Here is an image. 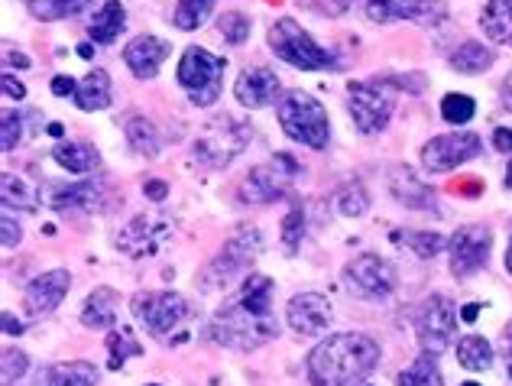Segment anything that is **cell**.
<instances>
[{
  "instance_id": "23",
  "label": "cell",
  "mask_w": 512,
  "mask_h": 386,
  "mask_svg": "<svg viewBox=\"0 0 512 386\" xmlns=\"http://www.w3.org/2000/svg\"><path fill=\"white\" fill-rule=\"evenodd\" d=\"M117 305L120 292L111 286H98L88 292V299L82 305V325L91 331H111L117 328Z\"/></svg>"
},
{
  "instance_id": "39",
  "label": "cell",
  "mask_w": 512,
  "mask_h": 386,
  "mask_svg": "<svg viewBox=\"0 0 512 386\" xmlns=\"http://www.w3.org/2000/svg\"><path fill=\"white\" fill-rule=\"evenodd\" d=\"M474 114H477V101L470 98V95H444V101H441V117H444L448 124L461 127V124H467Z\"/></svg>"
},
{
  "instance_id": "46",
  "label": "cell",
  "mask_w": 512,
  "mask_h": 386,
  "mask_svg": "<svg viewBox=\"0 0 512 386\" xmlns=\"http://www.w3.org/2000/svg\"><path fill=\"white\" fill-rule=\"evenodd\" d=\"M4 95L13 98V101H23V98H26V85L17 82V78H13V75L7 72V75H4Z\"/></svg>"
},
{
  "instance_id": "8",
  "label": "cell",
  "mask_w": 512,
  "mask_h": 386,
  "mask_svg": "<svg viewBox=\"0 0 512 386\" xmlns=\"http://www.w3.org/2000/svg\"><path fill=\"white\" fill-rule=\"evenodd\" d=\"M224 72H227V62L221 56H214L205 46H188L179 59L175 78H179V85L188 91V101H192L195 108H211V104H218L221 98Z\"/></svg>"
},
{
  "instance_id": "26",
  "label": "cell",
  "mask_w": 512,
  "mask_h": 386,
  "mask_svg": "<svg viewBox=\"0 0 512 386\" xmlns=\"http://www.w3.org/2000/svg\"><path fill=\"white\" fill-rule=\"evenodd\" d=\"M75 104L88 114L111 108V75H107L104 69H91L82 82H78Z\"/></svg>"
},
{
  "instance_id": "40",
  "label": "cell",
  "mask_w": 512,
  "mask_h": 386,
  "mask_svg": "<svg viewBox=\"0 0 512 386\" xmlns=\"http://www.w3.org/2000/svg\"><path fill=\"white\" fill-rule=\"evenodd\" d=\"M406 244L412 247V254L422 257V260H435L441 250H448V241H444V237L435 234V231H409Z\"/></svg>"
},
{
  "instance_id": "14",
  "label": "cell",
  "mask_w": 512,
  "mask_h": 386,
  "mask_svg": "<svg viewBox=\"0 0 512 386\" xmlns=\"http://www.w3.org/2000/svg\"><path fill=\"white\" fill-rule=\"evenodd\" d=\"M493 250V231L483 224H464L448 237V257H451V273L457 279H467L480 273L490 263Z\"/></svg>"
},
{
  "instance_id": "12",
  "label": "cell",
  "mask_w": 512,
  "mask_h": 386,
  "mask_svg": "<svg viewBox=\"0 0 512 386\" xmlns=\"http://www.w3.org/2000/svg\"><path fill=\"white\" fill-rule=\"evenodd\" d=\"M344 286L367 302L389 299L396 289V266L380 254H357L344 266Z\"/></svg>"
},
{
  "instance_id": "31",
  "label": "cell",
  "mask_w": 512,
  "mask_h": 386,
  "mask_svg": "<svg viewBox=\"0 0 512 386\" xmlns=\"http://www.w3.org/2000/svg\"><path fill=\"white\" fill-rule=\"evenodd\" d=\"M46 386H98V367L91 361H62L46 370Z\"/></svg>"
},
{
  "instance_id": "47",
  "label": "cell",
  "mask_w": 512,
  "mask_h": 386,
  "mask_svg": "<svg viewBox=\"0 0 512 386\" xmlns=\"http://www.w3.org/2000/svg\"><path fill=\"white\" fill-rule=\"evenodd\" d=\"M143 192H146V198H150V202H163V198L169 195V185L159 182V179H150V182L143 185Z\"/></svg>"
},
{
  "instance_id": "17",
  "label": "cell",
  "mask_w": 512,
  "mask_h": 386,
  "mask_svg": "<svg viewBox=\"0 0 512 386\" xmlns=\"http://www.w3.org/2000/svg\"><path fill=\"white\" fill-rule=\"evenodd\" d=\"M286 322L295 335H302V338L325 335L328 325L334 322V305L328 296H321V292H299V296H292L286 305Z\"/></svg>"
},
{
  "instance_id": "21",
  "label": "cell",
  "mask_w": 512,
  "mask_h": 386,
  "mask_svg": "<svg viewBox=\"0 0 512 386\" xmlns=\"http://www.w3.org/2000/svg\"><path fill=\"white\" fill-rule=\"evenodd\" d=\"M72 289V273L69 270H49V273H39L30 286L23 292V305L30 315H49L56 312L62 299L69 296Z\"/></svg>"
},
{
  "instance_id": "9",
  "label": "cell",
  "mask_w": 512,
  "mask_h": 386,
  "mask_svg": "<svg viewBox=\"0 0 512 386\" xmlns=\"http://www.w3.org/2000/svg\"><path fill=\"white\" fill-rule=\"evenodd\" d=\"M130 312L140 322V328L153 338H169L175 328H182V322L192 309H188L185 296L169 289H153V292H137L130 299Z\"/></svg>"
},
{
  "instance_id": "37",
  "label": "cell",
  "mask_w": 512,
  "mask_h": 386,
  "mask_svg": "<svg viewBox=\"0 0 512 386\" xmlns=\"http://www.w3.org/2000/svg\"><path fill=\"white\" fill-rule=\"evenodd\" d=\"M396 386H444L441 370H438V364H435V357L422 354L419 361L409 364L406 370H402L399 380H396Z\"/></svg>"
},
{
  "instance_id": "43",
  "label": "cell",
  "mask_w": 512,
  "mask_h": 386,
  "mask_svg": "<svg viewBox=\"0 0 512 386\" xmlns=\"http://www.w3.org/2000/svg\"><path fill=\"white\" fill-rule=\"evenodd\" d=\"M23 121L26 117L17 114V111H4L0 114V146H4V153H13L23 140Z\"/></svg>"
},
{
  "instance_id": "1",
  "label": "cell",
  "mask_w": 512,
  "mask_h": 386,
  "mask_svg": "<svg viewBox=\"0 0 512 386\" xmlns=\"http://www.w3.org/2000/svg\"><path fill=\"white\" fill-rule=\"evenodd\" d=\"M276 283L266 273H250L237 296L227 299L211 318V338L231 351H256L279 338V318L273 309Z\"/></svg>"
},
{
  "instance_id": "32",
  "label": "cell",
  "mask_w": 512,
  "mask_h": 386,
  "mask_svg": "<svg viewBox=\"0 0 512 386\" xmlns=\"http://www.w3.org/2000/svg\"><path fill=\"white\" fill-rule=\"evenodd\" d=\"M457 364L470 374H483L493 367V344L483 335H464L457 341Z\"/></svg>"
},
{
  "instance_id": "33",
  "label": "cell",
  "mask_w": 512,
  "mask_h": 386,
  "mask_svg": "<svg viewBox=\"0 0 512 386\" xmlns=\"http://www.w3.org/2000/svg\"><path fill=\"white\" fill-rule=\"evenodd\" d=\"M221 0H179L172 10V23H175V30H182V33H195L198 26H205L211 20V13L214 7H218Z\"/></svg>"
},
{
  "instance_id": "54",
  "label": "cell",
  "mask_w": 512,
  "mask_h": 386,
  "mask_svg": "<svg viewBox=\"0 0 512 386\" xmlns=\"http://www.w3.org/2000/svg\"><path fill=\"white\" fill-rule=\"evenodd\" d=\"M506 270L512 276V234H509V247H506Z\"/></svg>"
},
{
  "instance_id": "59",
  "label": "cell",
  "mask_w": 512,
  "mask_h": 386,
  "mask_svg": "<svg viewBox=\"0 0 512 386\" xmlns=\"http://www.w3.org/2000/svg\"><path fill=\"white\" fill-rule=\"evenodd\" d=\"M367 386H370V383H367Z\"/></svg>"
},
{
  "instance_id": "18",
  "label": "cell",
  "mask_w": 512,
  "mask_h": 386,
  "mask_svg": "<svg viewBox=\"0 0 512 386\" xmlns=\"http://www.w3.org/2000/svg\"><path fill=\"white\" fill-rule=\"evenodd\" d=\"M107 195L104 179H85V182H46L39 185V202L56 208V211H69V208H85L94 211L101 208Z\"/></svg>"
},
{
  "instance_id": "50",
  "label": "cell",
  "mask_w": 512,
  "mask_h": 386,
  "mask_svg": "<svg viewBox=\"0 0 512 386\" xmlns=\"http://www.w3.org/2000/svg\"><path fill=\"white\" fill-rule=\"evenodd\" d=\"M4 331H7V335H23L20 318H13V312H4Z\"/></svg>"
},
{
  "instance_id": "2",
  "label": "cell",
  "mask_w": 512,
  "mask_h": 386,
  "mask_svg": "<svg viewBox=\"0 0 512 386\" xmlns=\"http://www.w3.org/2000/svg\"><path fill=\"white\" fill-rule=\"evenodd\" d=\"M380 364V344L363 331H338L318 341L305 357V377L312 386H357Z\"/></svg>"
},
{
  "instance_id": "10",
  "label": "cell",
  "mask_w": 512,
  "mask_h": 386,
  "mask_svg": "<svg viewBox=\"0 0 512 386\" xmlns=\"http://www.w3.org/2000/svg\"><path fill=\"white\" fill-rule=\"evenodd\" d=\"M457 335V305L435 292L422 302V309L415 312V338H419V348L428 357H441L444 351L454 344Z\"/></svg>"
},
{
  "instance_id": "58",
  "label": "cell",
  "mask_w": 512,
  "mask_h": 386,
  "mask_svg": "<svg viewBox=\"0 0 512 386\" xmlns=\"http://www.w3.org/2000/svg\"><path fill=\"white\" fill-rule=\"evenodd\" d=\"M146 386H159V383H146Z\"/></svg>"
},
{
  "instance_id": "5",
  "label": "cell",
  "mask_w": 512,
  "mask_h": 386,
  "mask_svg": "<svg viewBox=\"0 0 512 386\" xmlns=\"http://www.w3.org/2000/svg\"><path fill=\"white\" fill-rule=\"evenodd\" d=\"M279 127L289 140L308 146V150H325L331 143V121L328 111L308 91H286L276 104Z\"/></svg>"
},
{
  "instance_id": "6",
  "label": "cell",
  "mask_w": 512,
  "mask_h": 386,
  "mask_svg": "<svg viewBox=\"0 0 512 386\" xmlns=\"http://www.w3.org/2000/svg\"><path fill=\"white\" fill-rule=\"evenodd\" d=\"M250 137H253L250 127L244 121H237V117L231 114L211 117V121L195 133L192 156L208 169H227L247 150Z\"/></svg>"
},
{
  "instance_id": "20",
  "label": "cell",
  "mask_w": 512,
  "mask_h": 386,
  "mask_svg": "<svg viewBox=\"0 0 512 386\" xmlns=\"http://www.w3.org/2000/svg\"><path fill=\"white\" fill-rule=\"evenodd\" d=\"M169 56H172V43L169 39L153 36V33H143L124 46V65L130 69L133 78H140V82H153Z\"/></svg>"
},
{
  "instance_id": "41",
  "label": "cell",
  "mask_w": 512,
  "mask_h": 386,
  "mask_svg": "<svg viewBox=\"0 0 512 386\" xmlns=\"http://www.w3.org/2000/svg\"><path fill=\"white\" fill-rule=\"evenodd\" d=\"M305 237V208L302 205H292L289 215L282 218V247H286V254H295Z\"/></svg>"
},
{
  "instance_id": "16",
  "label": "cell",
  "mask_w": 512,
  "mask_h": 386,
  "mask_svg": "<svg viewBox=\"0 0 512 386\" xmlns=\"http://www.w3.org/2000/svg\"><path fill=\"white\" fill-rule=\"evenodd\" d=\"M172 234L169 218L163 215H137L127 221V228L117 234V250L127 257H153L159 254V247L166 244V237Z\"/></svg>"
},
{
  "instance_id": "15",
  "label": "cell",
  "mask_w": 512,
  "mask_h": 386,
  "mask_svg": "<svg viewBox=\"0 0 512 386\" xmlns=\"http://www.w3.org/2000/svg\"><path fill=\"white\" fill-rule=\"evenodd\" d=\"M448 17L444 0H367V20L370 23H419V26H438Z\"/></svg>"
},
{
  "instance_id": "29",
  "label": "cell",
  "mask_w": 512,
  "mask_h": 386,
  "mask_svg": "<svg viewBox=\"0 0 512 386\" xmlns=\"http://www.w3.org/2000/svg\"><path fill=\"white\" fill-rule=\"evenodd\" d=\"M0 202H4L7 211H36L39 208V189H33L26 176L20 172H4L0 176Z\"/></svg>"
},
{
  "instance_id": "25",
  "label": "cell",
  "mask_w": 512,
  "mask_h": 386,
  "mask_svg": "<svg viewBox=\"0 0 512 386\" xmlns=\"http://www.w3.org/2000/svg\"><path fill=\"white\" fill-rule=\"evenodd\" d=\"M52 159L65 169L72 172V176H88L101 166V153L98 146L88 143V140H62L52 146Z\"/></svg>"
},
{
  "instance_id": "24",
  "label": "cell",
  "mask_w": 512,
  "mask_h": 386,
  "mask_svg": "<svg viewBox=\"0 0 512 386\" xmlns=\"http://www.w3.org/2000/svg\"><path fill=\"white\" fill-rule=\"evenodd\" d=\"M124 30H127V7L120 4V0H104L88 20V36H91V43H98V46L117 43Z\"/></svg>"
},
{
  "instance_id": "53",
  "label": "cell",
  "mask_w": 512,
  "mask_h": 386,
  "mask_svg": "<svg viewBox=\"0 0 512 386\" xmlns=\"http://www.w3.org/2000/svg\"><path fill=\"white\" fill-rule=\"evenodd\" d=\"M477 312H480V305H467V309H464V322H474Z\"/></svg>"
},
{
  "instance_id": "35",
  "label": "cell",
  "mask_w": 512,
  "mask_h": 386,
  "mask_svg": "<svg viewBox=\"0 0 512 386\" xmlns=\"http://www.w3.org/2000/svg\"><path fill=\"white\" fill-rule=\"evenodd\" d=\"M334 202H338V211L344 218H363V215H367V208H370V192H367V185H363L360 179H350L338 189Z\"/></svg>"
},
{
  "instance_id": "27",
  "label": "cell",
  "mask_w": 512,
  "mask_h": 386,
  "mask_svg": "<svg viewBox=\"0 0 512 386\" xmlns=\"http://www.w3.org/2000/svg\"><path fill=\"white\" fill-rule=\"evenodd\" d=\"M493 62L496 52L487 43H480V39H467V43H461L451 52V69L461 75H483L493 69Z\"/></svg>"
},
{
  "instance_id": "52",
  "label": "cell",
  "mask_w": 512,
  "mask_h": 386,
  "mask_svg": "<svg viewBox=\"0 0 512 386\" xmlns=\"http://www.w3.org/2000/svg\"><path fill=\"white\" fill-rule=\"evenodd\" d=\"M503 104H506V108H512V72L506 75V82H503Z\"/></svg>"
},
{
  "instance_id": "51",
  "label": "cell",
  "mask_w": 512,
  "mask_h": 386,
  "mask_svg": "<svg viewBox=\"0 0 512 386\" xmlns=\"http://www.w3.org/2000/svg\"><path fill=\"white\" fill-rule=\"evenodd\" d=\"M506 377L512 380V325L506 328Z\"/></svg>"
},
{
  "instance_id": "3",
  "label": "cell",
  "mask_w": 512,
  "mask_h": 386,
  "mask_svg": "<svg viewBox=\"0 0 512 386\" xmlns=\"http://www.w3.org/2000/svg\"><path fill=\"white\" fill-rule=\"evenodd\" d=\"M263 247H266V241H263L260 228H237L224 241L221 254L198 273V289L201 292H224V289H231L237 279H247L253 263L263 254Z\"/></svg>"
},
{
  "instance_id": "13",
  "label": "cell",
  "mask_w": 512,
  "mask_h": 386,
  "mask_svg": "<svg viewBox=\"0 0 512 386\" xmlns=\"http://www.w3.org/2000/svg\"><path fill=\"white\" fill-rule=\"evenodd\" d=\"M483 153V140L477 133H467V130H454V133H441V137H431L422 146V166L425 172H451L457 166L470 163Z\"/></svg>"
},
{
  "instance_id": "19",
  "label": "cell",
  "mask_w": 512,
  "mask_h": 386,
  "mask_svg": "<svg viewBox=\"0 0 512 386\" xmlns=\"http://www.w3.org/2000/svg\"><path fill=\"white\" fill-rule=\"evenodd\" d=\"M279 75L269 69V65H250V69H244L237 75L234 82V98L240 108L247 111H263V108H273V104H279L282 91H279Z\"/></svg>"
},
{
  "instance_id": "28",
  "label": "cell",
  "mask_w": 512,
  "mask_h": 386,
  "mask_svg": "<svg viewBox=\"0 0 512 386\" xmlns=\"http://www.w3.org/2000/svg\"><path fill=\"white\" fill-rule=\"evenodd\" d=\"M480 30L500 46H512V0H490L480 13Z\"/></svg>"
},
{
  "instance_id": "49",
  "label": "cell",
  "mask_w": 512,
  "mask_h": 386,
  "mask_svg": "<svg viewBox=\"0 0 512 386\" xmlns=\"http://www.w3.org/2000/svg\"><path fill=\"white\" fill-rule=\"evenodd\" d=\"M493 146L500 153H512V130H506V127H500L493 133Z\"/></svg>"
},
{
  "instance_id": "36",
  "label": "cell",
  "mask_w": 512,
  "mask_h": 386,
  "mask_svg": "<svg viewBox=\"0 0 512 386\" xmlns=\"http://www.w3.org/2000/svg\"><path fill=\"white\" fill-rule=\"evenodd\" d=\"M94 0H26V7L33 10V17L39 20H65L75 13H85Z\"/></svg>"
},
{
  "instance_id": "30",
  "label": "cell",
  "mask_w": 512,
  "mask_h": 386,
  "mask_svg": "<svg viewBox=\"0 0 512 386\" xmlns=\"http://www.w3.org/2000/svg\"><path fill=\"white\" fill-rule=\"evenodd\" d=\"M124 133H127V140L133 146V153H140L146 159H153L159 153V146H163L156 124L150 121V117H143V114H127L124 117Z\"/></svg>"
},
{
  "instance_id": "11",
  "label": "cell",
  "mask_w": 512,
  "mask_h": 386,
  "mask_svg": "<svg viewBox=\"0 0 512 386\" xmlns=\"http://www.w3.org/2000/svg\"><path fill=\"white\" fill-rule=\"evenodd\" d=\"M299 176V163L292 156L279 153L273 163L253 166L247 172V179L240 182V202L244 205H269L289 195L292 179Z\"/></svg>"
},
{
  "instance_id": "55",
  "label": "cell",
  "mask_w": 512,
  "mask_h": 386,
  "mask_svg": "<svg viewBox=\"0 0 512 386\" xmlns=\"http://www.w3.org/2000/svg\"><path fill=\"white\" fill-rule=\"evenodd\" d=\"M506 189H512V159H509V166H506Z\"/></svg>"
},
{
  "instance_id": "42",
  "label": "cell",
  "mask_w": 512,
  "mask_h": 386,
  "mask_svg": "<svg viewBox=\"0 0 512 386\" xmlns=\"http://www.w3.org/2000/svg\"><path fill=\"white\" fill-rule=\"evenodd\" d=\"M26 370H30V357L20 348H4V354H0V377H4V386L23 383Z\"/></svg>"
},
{
  "instance_id": "7",
  "label": "cell",
  "mask_w": 512,
  "mask_h": 386,
  "mask_svg": "<svg viewBox=\"0 0 512 386\" xmlns=\"http://www.w3.org/2000/svg\"><path fill=\"white\" fill-rule=\"evenodd\" d=\"M347 111L360 133H383L396 111V78H373V82H350Z\"/></svg>"
},
{
  "instance_id": "4",
  "label": "cell",
  "mask_w": 512,
  "mask_h": 386,
  "mask_svg": "<svg viewBox=\"0 0 512 386\" xmlns=\"http://www.w3.org/2000/svg\"><path fill=\"white\" fill-rule=\"evenodd\" d=\"M266 43L279 62H286L299 72H338L341 69V59L334 56L331 49L321 46L318 39L292 17H279L269 26Z\"/></svg>"
},
{
  "instance_id": "57",
  "label": "cell",
  "mask_w": 512,
  "mask_h": 386,
  "mask_svg": "<svg viewBox=\"0 0 512 386\" xmlns=\"http://www.w3.org/2000/svg\"><path fill=\"white\" fill-rule=\"evenodd\" d=\"M461 386H480V383H461Z\"/></svg>"
},
{
  "instance_id": "44",
  "label": "cell",
  "mask_w": 512,
  "mask_h": 386,
  "mask_svg": "<svg viewBox=\"0 0 512 386\" xmlns=\"http://www.w3.org/2000/svg\"><path fill=\"white\" fill-rule=\"evenodd\" d=\"M0 231H4V237H0V241H4V247L7 250H13L20 241H23V228H20V221L10 215V211H4V218H0Z\"/></svg>"
},
{
  "instance_id": "56",
  "label": "cell",
  "mask_w": 512,
  "mask_h": 386,
  "mask_svg": "<svg viewBox=\"0 0 512 386\" xmlns=\"http://www.w3.org/2000/svg\"><path fill=\"white\" fill-rule=\"evenodd\" d=\"M20 386V383H17ZM33 386H46V380H39V383H33Z\"/></svg>"
},
{
  "instance_id": "38",
  "label": "cell",
  "mask_w": 512,
  "mask_h": 386,
  "mask_svg": "<svg viewBox=\"0 0 512 386\" xmlns=\"http://www.w3.org/2000/svg\"><path fill=\"white\" fill-rule=\"evenodd\" d=\"M250 30H253V23H250L247 13H240V10H227L218 17V33L231 46H244L250 39Z\"/></svg>"
},
{
  "instance_id": "34",
  "label": "cell",
  "mask_w": 512,
  "mask_h": 386,
  "mask_svg": "<svg viewBox=\"0 0 512 386\" xmlns=\"http://www.w3.org/2000/svg\"><path fill=\"white\" fill-rule=\"evenodd\" d=\"M107 351H111V370H120L130 357L143 354V344L137 341V335L127 325H117L107 331Z\"/></svg>"
},
{
  "instance_id": "22",
  "label": "cell",
  "mask_w": 512,
  "mask_h": 386,
  "mask_svg": "<svg viewBox=\"0 0 512 386\" xmlns=\"http://www.w3.org/2000/svg\"><path fill=\"white\" fill-rule=\"evenodd\" d=\"M389 195L406 208L435 211V192H431L409 166H396L393 172H389Z\"/></svg>"
},
{
  "instance_id": "48",
  "label": "cell",
  "mask_w": 512,
  "mask_h": 386,
  "mask_svg": "<svg viewBox=\"0 0 512 386\" xmlns=\"http://www.w3.org/2000/svg\"><path fill=\"white\" fill-rule=\"evenodd\" d=\"M4 62L10 65V69H30V56H26V52H13V49H7L4 52Z\"/></svg>"
},
{
  "instance_id": "45",
  "label": "cell",
  "mask_w": 512,
  "mask_h": 386,
  "mask_svg": "<svg viewBox=\"0 0 512 386\" xmlns=\"http://www.w3.org/2000/svg\"><path fill=\"white\" fill-rule=\"evenodd\" d=\"M52 95H56V98H75V91H78V82H75V78L72 75H56V78H52Z\"/></svg>"
}]
</instances>
